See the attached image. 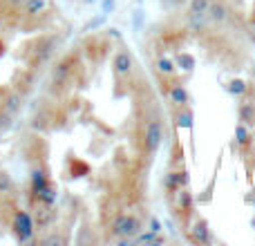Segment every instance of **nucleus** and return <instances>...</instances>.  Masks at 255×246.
<instances>
[{"mask_svg": "<svg viewBox=\"0 0 255 246\" xmlns=\"http://www.w3.org/2000/svg\"><path fill=\"white\" fill-rule=\"evenodd\" d=\"M11 117L13 115H9L7 110L0 112V127H2V130H7V127H9V121H11Z\"/></svg>", "mask_w": 255, "mask_h": 246, "instance_id": "19", "label": "nucleus"}, {"mask_svg": "<svg viewBox=\"0 0 255 246\" xmlns=\"http://www.w3.org/2000/svg\"><path fill=\"white\" fill-rule=\"evenodd\" d=\"M188 184V177H186L184 170H177V172H168L163 177V186H166L168 193H179V188Z\"/></svg>", "mask_w": 255, "mask_h": 246, "instance_id": "6", "label": "nucleus"}, {"mask_svg": "<svg viewBox=\"0 0 255 246\" xmlns=\"http://www.w3.org/2000/svg\"><path fill=\"white\" fill-rule=\"evenodd\" d=\"M157 70L161 72V74H172V72H175V67H172V63L168 61V58H159V61H157Z\"/></svg>", "mask_w": 255, "mask_h": 246, "instance_id": "17", "label": "nucleus"}, {"mask_svg": "<svg viewBox=\"0 0 255 246\" xmlns=\"http://www.w3.org/2000/svg\"><path fill=\"white\" fill-rule=\"evenodd\" d=\"M9 2H11V4H13V7H20V4H22V2H25V0H9Z\"/></svg>", "mask_w": 255, "mask_h": 246, "instance_id": "20", "label": "nucleus"}, {"mask_svg": "<svg viewBox=\"0 0 255 246\" xmlns=\"http://www.w3.org/2000/svg\"><path fill=\"white\" fill-rule=\"evenodd\" d=\"M72 72H74V61H72V56L63 58V61L58 63V65L54 67V72H52V83L54 85H63L65 81H70Z\"/></svg>", "mask_w": 255, "mask_h": 246, "instance_id": "5", "label": "nucleus"}, {"mask_svg": "<svg viewBox=\"0 0 255 246\" xmlns=\"http://www.w3.org/2000/svg\"><path fill=\"white\" fill-rule=\"evenodd\" d=\"M208 4H211V0H193L190 2V16L193 18H202L208 13Z\"/></svg>", "mask_w": 255, "mask_h": 246, "instance_id": "14", "label": "nucleus"}, {"mask_svg": "<svg viewBox=\"0 0 255 246\" xmlns=\"http://www.w3.org/2000/svg\"><path fill=\"white\" fill-rule=\"evenodd\" d=\"M168 97H170V101L175 103V106H186L188 103V94H186V90L181 88V85H170V90H168Z\"/></svg>", "mask_w": 255, "mask_h": 246, "instance_id": "12", "label": "nucleus"}, {"mask_svg": "<svg viewBox=\"0 0 255 246\" xmlns=\"http://www.w3.org/2000/svg\"><path fill=\"white\" fill-rule=\"evenodd\" d=\"M190 240L197 242V244H208L211 242V233H208V226H206V222L204 220L195 222V226L190 229Z\"/></svg>", "mask_w": 255, "mask_h": 246, "instance_id": "9", "label": "nucleus"}, {"mask_svg": "<svg viewBox=\"0 0 255 246\" xmlns=\"http://www.w3.org/2000/svg\"><path fill=\"white\" fill-rule=\"evenodd\" d=\"M22 7H25L27 16H36L38 11H43V9H45V0H25V2H22Z\"/></svg>", "mask_w": 255, "mask_h": 246, "instance_id": "16", "label": "nucleus"}, {"mask_svg": "<svg viewBox=\"0 0 255 246\" xmlns=\"http://www.w3.org/2000/svg\"><path fill=\"white\" fill-rule=\"evenodd\" d=\"M253 25H255V18H253Z\"/></svg>", "mask_w": 255, "mask_h": 246, "instance_id": "21", "label": "nucleus"}, {"mask_svg": "<svg viewBox=\"0 0 255 246\" xmlns=\"http://www.w3.org/2000/svg\"><path fill=\"white\" fill-rule=\"evenodd\" d=\"M34 220L40 229H47V226H52L54 220H56V211L52 208V204L36 202L34 204Z\"/></svg>", "mask_w": 255, "mask_h": 246, "instance_id": "4", "label": "nucleus"}, {"mask_svg": "<svg viewBox=\"0 0 255 246\" xmlns=\"http://www.w3.org/2000/svg\"><path fill=\"white\" fill-rule=\"evenodd\" d=\"M20 106H22V94L18 92H9L7 97L2 99V110H7L9 115H16L18 110H20Z\"/></svg>", "mask_w": 255, "mask_h": 246, "instance_id": "10", "label": "nucleus"}, {"mask_svg": "<svg viewBox=\"0 0 255 246\" xmlns=\"http://www.w3.org/2000/svg\"><path fill=\"white\" fill-rule=\"evenodd\" d=\"M247 90H249V88L242 83V81H233V83H231V92L238 94V97H242V94L247 92Z\"/></svg>", "mask_w": 255, "mask_h": 246, "instance_id": "18", "label": "nucleus"}, {"mask_svg": "<svg viewBox=\"0 0 255 246\" xmlns=\"http://www.w3.org/2000/svg\"><path fill=\"white\" fill-rule=\"evenodd\" d=\"M13 190H16V186H13V179L9 177V172L0 170V195H11Z\"/></svg>", "mask_w": 255, "mask_h": 246, "instance_id": "15", "label": "nucleus"}, {"mask_svg": "<svg viewBox=\"0 0 255 246\" xmlns=\"http://www.w3.org/2000/svg\"><path fill=\"white\" fill-rule=\"evenodd\" d=\"M31 83H34V74H31V72H20V74H18V81H16V90L20 94H25L31 90Z\"/></svg>", "mask_w": 255, "mask_h": 246, "instance_id": "13", "label": "nucleus"}, {"mask_svg": "<svg viewBox=\"0 0 255 246\" xmlns=\"http://www.w3.org/2000/svg\"><path fill=\"white\" fill-rule=\"evenodd\" d=\"M11 229H13V235H16L18 242H27V240H31V235H34V222H31V217L27 215L25 211H16Z\"/></svg>", "mask_w": 255, "mask_h": 246, "instance_id": "3", "label": "nucleus"}, {"mask_svg": "<svg viewBox=\"0 0 255 246\" xmlns=\"http://www.w3.org/2000/svg\"><path fill=\"white\" fill-rule=\"evenodd\" d=\"M163 136H166V127H163V121L161 119H150L143 127V150L145 154H154L161 145Z\"/></svg>", "mask_w": 255, "mask_h": 246, "instance_id": "1", "label": "nucleus"}, {"mask_svg": "<svg viewBox=\"0 0 255 246\" xmlns=\"http://www.w3.org/2000/svg\"><path fill=\"white\" fill-rule=\"evenodd\" d=\"M208 16L213 22H224L229 18V7H226L224 0H211L208 4Z\"/></svg>", "mask_w": 255, "mask_h": 246, "instance_id": "8", "label": "nucleus"}, {"mask_svg": "<svg viewBox=\"0 0 255 246\" xmlns=\"http://www.w3.org/2000/svg\"><path fill=\"white\" fill-rule=\"evenodd\" d=\"M240 121L244 123V125H255V103L251 101H242L240 103Z\"/></svg>", "mask_w": 255, "mask_h": 246, "instance_id": "11", "label": "nucleus"}, {"mask_svg": "<svg viewBox=\"0 0 255 246\" xmlns=\"http://www.w3.org/2000/svg\"><path fill=\"white\" fill-rule=\"evenodd\" d=\"M112 67H115V76L121 79V76H128L132 72V56L128 52H119L112 61Z\"/></svg>", "mask_w": 255, "mask_h": 246, "instance_id": "7", "label": "nucleus"}, {"mask_svg": "<svg viewBox=\"0 0 255 246\" xmlns=\"http://www.w3.org/2000/svg\"><path fill=\"white\" fill-rule=\"evenodd\" d=\"M112 235L115 238H132V235H136L141 231V222L136 220L134 215H117L115 220H112Z\"/></svg>", "mask_w": 255, "mask_h": 246, "instance_id": "2", "label": "nucleus"}]
</instances>
